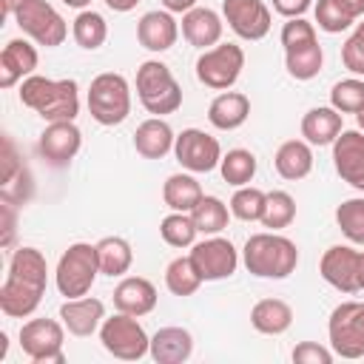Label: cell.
Masks as SVG:
<instances>
[{
  "label": "cell",
  "mask_w": 364,
  "mask_h": 364,
  "mask_svg": "<svg viewBox=\"0 0 364 364\" xmlns=\"http://www.w3.org/2000/svg\"><path fill=\"white\" fill-rule=\"evenodd\" d=\"M46 284H48V264L46 256L37 247H17L11 253L9 262V273L6 282L0 287V310L9 318H26L31 316L43 296H46Z\"/></svg>",
  "instance_id": "cell-1"
},
{
  "label": "cell",
  "mask_w": 364,
  "mask_h": 364,
  "mask_svg": "<svg viewBox=\"0 0 364 364\" xmlns=\"http://www.w3.org/2000/svg\"><path fill=\"white\" fill-rule=\"evenodd\" d=\"M20 102L31 111H37L46 122H65L77 119L80 114V88L74 80H48L40 74H31L20 82Z\"/></svg>",
  "instance_id": "cell-2"
},
{
  "label": "cell",
  "mask_w": 364,
  "mask_h": 364,
  "mask_svg": "<svg viewBox=\"0 0 364 364\" xmlns=\"http://www.w3.org/2000/svg\"><path fill=\"white\" fill-rule=\"evenodd\" d=\"M242 262L247 273L259 279H287L299 264V247L293 239L276 230H264V233H253L245 242Z\"/></svg>",
  "instance_id": "cell-3"
},
{
  "label": "cell",
  "mask_w": 364,
  "mask_h": 364,
  "mask_svg": "<svg viewBox=\"0 0 364 364\" xmlns=\"http://www.w3.org/2000/svg\"><path fill=\"white\" fill-rule=\"evenodd\" d=\"M100 276V259H97V245L88 242H74L63 250L57 270H54V282L60 296L65 299H80L88 296L94 282Z\"/></svg>",
  "instance_id": "cell-4"
},
{
  "label": "cell",
  "mask_w": 364,
  "mask_h": 364,
  "mask_svg": "<svg viewBox=\"0 0 364 364\" xmlns=\"http://www.w3.org/2000/svg\"><path fill=\"white\" fill-rule=\"evenodd\" d=\"M136 97L142 108L154 117L173 114L182 105V88L171 68L159 60H145L136 68Z\"/></svg>",
  "instance_id": "cell-5"
},
{
  "label": "cell",
  "mask_w": 364,
  "mask_h": 364,
  "mask_svg": "<svg viewBox=\"0 0 364 364\" xmlns=\"http://www.w3.org/2000/svg\"><path fill=\"white\" fill-rule=\"evenodd\" d=\"M88 114L100 125H119L131 114V85L117 71H102L88 85Z\"/></svg>",
  "instance_id": "cell-6"
},
{
  "label": "cell",
  "mask_w": 364,
  "mask_h": 364,
  "mask_svg": "<svg viewBox=\"0 0 364 364\" xmlns=\"http://www.w3.org/2000/svg\"><path fill=\"white\" fill-rule=\"evenodd\" d=\"M100 341H102L105 353H111L119 361H139L151 350V338H148L145 327L136 321V316H128L119 310L102 321Z\"/></svg>",
  "instance_id": "cell-7"
},
{
  "label": "cell",
  "mask_w": 364,
  "mask_h": 364,
  "mask_svg": "<svg viewBox=\"0 0 364 364\" xmlns=\"http://www.w3.org/2000/svg\"><path fill=\"white\" fill-rule=\"evenodd\" d=\"M245 68V51L236 43H216L196 60V80L213 91H228Z\"/></svg>",
  "instance_id": "cell-8"
},
{
  "label": "cell",
  "mask_w": 364,
  "mask_h": 364,
  "mask_svg": "<svg viewBox=\"0 0 364 364\" xmlns=\"http://www.w3.org/2000/svg\"><path fill=\"white\" fill-rule=\"evenodd\" d=\"M14 23L20 26L26 37H31L37 46H46V48L63 46V40L68 37V26L63 14L48 0H26L17 9Z\"/></svg>",
  "instance_id": "cell-9"
},
{
  "label": "cell",
  "mask_w": 364,
  "mask_h": 364,
  "mask_svg": "<svg viewBox=\"0 0 364 364\" xmlns=\"http://www.w3.org/2000/svg\"><path fill=\"white\" fill-rule=\"evenodd\" d=\"M330 347L341 358L364 355V301H341L327 321Z\"/></svg>",
  "instance_id": "cell-10"
},
{
  "label": "cell",
  "mask_w": 364,
  "mask_h": 364,
  "mask_svg": "<svg viewBox=\"0 0 364 364\" xmlns=\"http://www.w3.org/2000/svg\"><path fill=\"white\" fill-rule=\"evenodd\" d=\"M65 324L54 318H28L20 327V347L34 364H63Z\"/></svg>",
  "instance_id": "cell-11"
},
{
  "label": "cell",
  "mask_w": 364,
  "mask_h": 364,
  "mask_svg": "<svg viewBox=\"0 0 364 364\" xmlns=\"http://www.w3.org/2000/svg\"><path fill=\"white\" fill-rule=\"evenodd\" d=\"M173 156L191 173H210L222 162V145L202 128H185L182 134H176Z\"/></svg>",
  "instance_id": "cell-12"
},
{
  "label": "cell",
  "mask_w": 364,
  "mask_h": 364,
  "mask_svg": "<svg viewBox=\"0 0 364 364\" xmlns=\"http://www.w3.org/2000/svg\"><path fill=\"white\" fill-rule=\"evenodd\" d=\"M199 270V276L205 282H222V279H230L239 267V250L233 247L230 239H222L219 233L216 236H208L202 242H193L191 245V253H188Z\"/></svg>",
  "instance_id": "cell-13"
},
{
  "label": "cell",
  "mask_w": 364,
  "mask_h": 364,
  "mask_svg": "<svg viewBox=\"0 0 364 364\" xmlns=\"http://www.w3.org/2000/svg\"><path fill=\"white\" fill-rule=\"evenodd\" d=\"M222 17L242 40H262L270 31L273 14L264 0H222Z\"/></svg>",
  "instance_id": "cell-14"
},
{
  "label": "cell",
  "mask_w": 364,
  "mask_h": 364,
  "mask_svg": "<svg viewBox=\"0 0 364 364\" xmlns=\"http://www.w3.org/2000/svg\"><path fill=\"white\" fill-rule=\"evenodd\" d=\"M358 264H361V250L350 247V245H333L324 250L321 262H318V273L321 279L341 290V293H358Z\"/></svg>",
  "instance_id": "cell-15"
},
{
  "label": "cell",
  "mask_w": 364,
  "mask_h": 364,
  "mask_svg": "<svg viewBox=\"0 0 364 364\" xmlns=\"http://www.w3.org/2000/svg\"><path fill=\"white\" fill-rule=\"evenodd\" d=\"M37 148H40V156H43L48 165L63 168V165H68V162L80 154V148H82V131L77 128L74 119L48 122V125L43 128V134H40Z\"/></svg>",
  "instance_id": "cell-16"
},
{
  "label": "cell",
  "mask_w": 364,
  "mask_h": 364,
  "mask_svg": "<svg viewBox=\"0 0 364 364\" xmlns=\"http://www.w3.org/2000/svg\"><path fill=\"white\" fill-rule=\"evenodd\" d=\"M333 165L336 173L353 185L355 191H364V131H341L333 142Z\"/></svg>",
  "instance_id": "cell-17"
},
{
  "label": "cell",
  "mask_w": 364,
  "mask_h": 364,
  "mask_svg": "<svg viewBox=\"0 0 364 364\" xmlns=\"http://www.w3.org/2000/svg\"><path fill=\"white\" fill-rule=\"evenodd\" d=\"M60 321L71 336H94L102 321H105V304L94 296H80V299H65L60 307Z\"/></svg>",
  "instance_id": "cell-18"
},
{
  "label": "cell",
  "mask_w": 364,
  "mask_h": 364,
  "mask_svg": "<svg viewBox=\"0 0 364 364\" xmlns=\"http://www.w3.org/2000/svg\"><path fill=\"white\" fill-rule=\"evenodd\" d=\"M37 63H40L37 48L28 40H23V37L9 40L0 51V88H14L26 77H31Z\"/></svg>",
  "instance_id": "cell-19"
},
{
  "label": "cell",
  "mask_w": 364,
  "mask_h": 364,
  "mask_svg": "<svg viewBox=\"0 0 364 364\" xmlns=\"http://www.w3.org/2000/svg\"><path fill=\"white\" fill-rule=\"evenodd\" d=\"M176 37H179V23L165 9L162 11L159 9L156 11H145L139 17V23H136V40H139V46L148 48V51H154V54H162V51L173 48Z\"/></svg>",
  "instance_id": "cell-20"
},
{
  "label": "cell",
  "mask_w": 364,
  "mask_h": 364,
  "mask_svg": "<svg viewBox=\"0 0 364 364\" xmlns=\"http://www.w3.org/2000/svg\"><path fill=\"white\" fill-rule=\"evenodd\" d=\"M222 17L208 9V6H193L191 11L182 14V37L193 46V48H213L222 40Z\"/></svg>",
  "instance_id": "cell-21"
},
{
  "label": "cell",
  "mask_w": 364,
  "mask_h": 364,
  "mask_svg": "<svg viewBox=\"0 0 364 364\" xmlns=\"http://www.w3.org/2000/svg\"><path fill=\"white\" fill-rule=\"evenodd\" d=\"M156 287L142 276H125L114 287V307L128 316H148L156 307Z\"/></svg>",
  "instance_id": "cell-22"
},
{
  "label": "cell",
  "mask_w": 364,
  "mask_h": 364,
  "mask_svg": "<svg viewBox=\"0 0 364 364\" xmlns=\"http://www.w3.org/2000/svg\"><path fill=\"white\" fill-rule=\"evenodd\" d=\"M247 117H250V100L242 91L228 88V91L216 94L208 105V119L219 131H236L247 122Z\"/></svg>",
  "instance_id": "cell-23"
},
{
  "label": "cell",
  "mask_w": 364,
  "mask_h": 364,
  "mask_svg": "<svg viewBox=\"0 0 364 364\" xmlns=\"http://www.w3.org/2000/svg\"><path fill=\"white\" fill-rule=\"evenodd\" d=\"M173 142H176V134L162 117H151L139 122L134 131V148L145 159H162L165 154L173 151Z\"/></svg>",
  "instance_id": "cell-24"
},
{
  "label": "cell",
  "mask_w": 364,
  "mask_h": 364,
  "mask_svg": "<svg viewBox=\"0 0 364 364\" xmlns=\"http://www.w3.org/2000/svg\"><path fill=\"white\" fill-rule=\"evenodd\" d=\"M148 353L156 364H182L193 353V336L185 327H159L151 336Z\"/></svg>",
  "instance_id": "cell-25"
},
{
  "label": "cell",
  "mask_w": 364,
  "mask_h": 364,
  "mask_svg": "<svg viewBox=\"0 0 364 364\" xmlns=\"http://www.w3.org/2000/svg\"><path fill=\"white\" fill-rule=\"evenodd\" d=\"M344 114L336 111L333 105H318V108H310L304 117H301V136L310 142V145H333L336 136L344 131Z\"/></svg>",
  "instance_id": "cell-26"
},
{
  "label": "cell",
  "mask_w": 364,
  "mask_h": 364,
  "mask_svg": "<svg viewBox=\"0 0 364 364\" xmlns=\"http://www.w3.org/2000/svg\"><path fill=\"white\" fill-rule=\"evenodd\" d=\"M273 165H276V173L287 182H296V179H304L310 171H313V148L307 139H287L279 145L276 156H273Z\"/></svg>",
  "instance_id": "cell-27"
},
{
  "label": "cell",
  "mask_w": 364,
  "mask_h": 364,
  "mask_svg": "<svg viewBox=\"0 0 364 364\" xmlns=\"http://www.w3.org/2000/svg\"><path fill=\"white\" fill-rule=\"evenodd\" d=\"M250 324L264 336H282L293 324V307L282 299H259L250 307Z\"/></svg>",
  "instance_id": "cell-28"
},
{
  "label": "cell",
  "mask_w": 364,
  "mask_h": 364,
  "mask_svg": "<svg viewBox=\"0 0 364 364\" xmlns=\"http://www.w3.org/2000/svg\"><path fill=\"white\" fill-rule=\"evenodd\" d=\"M202 196H205V193H202V185L191 176V171H188V173H171V176L165 179V185H162V199H165V205H168L171 210H179V213H191V210L199 205Z\"/></svg>",
  "instance_id": "cell-29"
},
{
  "label": "cell",
  "mask_w": 364,
  "mask_h": 364,
  "mask_svg": "<svg viewBox=\"0 0 364 364\" xmlns=\"http://www.w3.org/2000/svg\"><path fill=\"white\" fill-rule=\"evenodd\" d=\"M284 65H287V74L293 80H313L318 77L321 65H324V51L318 46V40L313 43H304V46H293V48H284Z\"/></svg>",
  "instance_id": "cell-30"
},
{
  "label": "cell",
  "mask_w": 364,
  "mask_h": 364,
  "mask_svg": "<svg viewBox=\"0 0 364 364\" xmlns=\"http://www.w3.org/2000/svg\"><path fill=\"white\" fill-rule=\"evenodd\" d=\"M97 259H100V273L105 276H122L134 264V250L128 239L122 236H105L97 242Z\"/></svg>",
  "instance_id": "cell-31"
},
{
  "label": "cell",
  "mask_w": 364,
  "mask_h": 364,
  "mask_svg": "<svg viewBox=\"0 0 364 364\" xmlns=\"http://www.w3.org/2000/svg\"><path fill=\"white\" fill-rule=\"evenodd\" d=\"M230 216H233L230 208H228L219 196H202L199 205L191 210V219H193L196 230L205 233V236H216V233H222V230L228 228Z\"/></svg>",
  "instance_id": "cell-32"
},
{
  "label": "cell",
  "mask_w": 364,
  "mask_h": 364,
  "mask_svg": "<svg viewBox=\"0 0 364 364\" xmlns=\"http://www.w3.org/2000/svg\"><path fill=\"white\" fill-rule=\"evenodd\" d=\"M71 34H74V43L85 51H97L105 40H108V23L100 11H91V9H82L77 17H74V26H71Z\"/></svg>",
  "instance_id": "cell-33"
},
{
  "label": "cell",
  "mask_w": 364,
  "mask_h": 364,
  "mask_svg": "<svg viewBox=\"0 0 364 364\" xmlns=\"http://www.w3.org/2000/svg\"><path fill=\"white\" fill-rule=\"evenodd\" d=\"M219 173H222V179H225L228 185H233V188L250 185L253 176H256V156H253V151H247V148H233V151L222 154Z\"/></svg>",
  "instance_id": "cell-34"
},
{
  "label": "cell",
  "mask_w": 364,
  "mask_h": 364,
  "mask_svg": "<svg viewBox=\"0 0 364 364\" xmlns=\"http://www.w3.org/2000/svg\"><path fill=\"white\" fill-rule=\"evenodd\" d=\"M202 282H205V279L199 276V270H196V264H193L191 256H176V259L165 267V287H168L173 296H182V299H185V296H193Z\"/></svg>",
  "instance_id": "cell-35"
},
{
  "label": "cell",
  "mask_w": 364,
  "mask_h": 364,
  "mask_svg": "<svg viewBox=\"0 0 364 364\" xmlns=\"http://www.w3.org/2000/svg\"><path fill=\"white\" fill-rule=\"evenodd\" d=\"M293 219H296V199L287 191H270L267 202H264L262 225L267 230H282V228L293 225Z\"/></svg>",
  "instance_id": "cell-36"
},
{
  "label": "cell",
  "mask_w": 364,
  "mask_h": 364,
  "mask_svg": "<svg viewBox=\"0 0 364 364\" xmlns=\"http://www.w3.org/2000/svg\"><path fill=\"white\" fill-rule=\"evenodd\" d=\"M196 225L191 219V213H179V210H171L162 222H159V236L165 239V245L171 247H191L196 242Z\"/></svg>",
  "instance_id": "cell-37"
},
{
  "label": "cell",
  "mask_w": 364,
  "mask_h": 364,
  "mask_svg": "<svg viewBox=\"0 0 364 364\" xmlns=\"http://www.w3.org/2000/svg\"><path fill=\"white\" fill-rule=\"evenodd\" d=\"M264 202H267V193L253 188V185H242L236 188V193L230 196V213L242 222H262V213H264Z\"/></svg>",
  "instance_id": "cell-38"
},
{
  "label": "cell",
  "mask_w": 364,
  "mask_h": 364,
  "mask_svg": "<svg viewBox=\"0 0 364 364\" xmlns=\"http://www.w3.org/2000/svg\"><path fill=\"white\" fill-rule=\"evenodd\" d=\"M336 225L353 245H364V196L344 199L336 208Z\"/></svg>",
  "instance_id": "cell-39"
},
{
  "label": "cell",
  "mask_w": 364,
  "mask_h": 364,
  "mask_svg": "<svg viewBox=\"0 0 364 364\" xmlns=\"http://www.w3.org/2000/svg\"><path fill=\"white\" fill-rule=\"evenodd\" d=\"M330 105L341 114H358L364 108V80L347 77L330 88Z\"/></svg>",
  "instance_id": "cell-40"
},
{
  "label": "cell",
  "mask_w": 364,
  "mask_h": 364,
  "mask_svg": "<svg viewBox=\"0 0 364 364\" xmlns=\"http://www.w3.org/2000/svg\"><path fill=\"white\" fill-rule=\"evenodd\" d=\"M313 11H316L318 28L327 31V34H341V31H347V28L355 23V20L338 6V0H318V3L313 6Z\"/></svg>",
  "instance_id": "cell-41"
},
{
  "label": "cell",
  "mask_w": 364,
  "mask_h": 364,
  "mask_svg": "<svg viewBox=\"0 0 364 364\" xmlns=\"http://www.w3.org/2000/svg\"><path fill=\"white\" fill-rule=\"evenodd\" d=\"M341 63L350 74L364 77V20L355 23V31L341 46Z\"/></svg>",
  "instance_id": "cell-42"
},
{
  "label": "cell",
  "mask_w": 364,
  "mask_h": 364,
  "mask_svg": "<svg viewBox=\"0 0 364 364\" xmlns=\"http://www.w3.org/2000/svg\"><path fill=\"white\" fill-rule=\"evenodd\" d=\"M316 40V26L304 17H290L284 26H282V46L284 48H293V46H304V43H313Z\"/></svg>",
  "instance_id": "cell-43"
},
{
  "label": "cell",
  "mask_w": 364,
  "mask_h": 364,
  "mask_svg": "<svg viewBox=\"0 0 364 364\" xmlns=\"http://www.w3.org/2000/svg\"><path fill=\"white\" fill-rule=\"evenodd\" d=\"M333 355H336L333 350H327L324 344H316V341H301V344H296L293 353H290V358H293L296 364H330Z\"/></svg>",
  "instance_id": "cell-44"
},
{
  "label": "cell",
  "mask_w": 364,
  "mask_h": 364,
  "mask_svg": "<svg viewBox=\"0 0 364 364\" xmlns=\"http://www.w3.org/2000/svg\"><path fill=\"white\" fill-rule=\"evenodd\" d=\"M313 6V0H273V11H279L282 17H304V11Z\"/></svg>",
  "instance_id": "cell-45"
},
{
  "label": "cell",
  "mask_w": 364,
  "mask_h": 364,
  "mask_svg": "<svg viewBox=\"0 0 364 364\" xmlns=\"http://www.w3.org/2000/svg\"><path fill=\"white\" fill-rule=\"evenodd\" d=\"M14 205L11 202H3V216H6V233H3V247H9L11 245V239H14V210H11Z\"/></svg>",
  "instance_id": "cell-46"
},
{
  "label": "cell",
  "mask_w": 364,
  "mask_h": 364,
  "mask_svg": "<svg viewBox=\"0 0 364 364\" xmlns=\"http://www.w3.org/2000/svg\"><path fill=\"white\" fill-rule=\"evenodd\" d=\"M162 6H165V11H171V14H185V11H191L193 6H196V0H159Z\"/></svg>",
  "instance_id": "cell-47"
},
{
  "label": "cell",
  "mask_w": 364,
  "mask_h": 364,
  "mask_svg": "<svg viewBox=\"0 0 364 364\" xmlns=\"http://www.w3.org/2000/svg\"><path fill=\"white\" fill-rule=\"evenodd\" d=\"M338 6H341L353 20H361V17H364V0H338Z\"/></svg>",
  "instance_id": "cell-48"
},
{
  "label": "cell",
  "mask_w": 364,
  "mask_h": 364,
  "mask_svg": "<svg viewBox=\"0 0 364 364\" xmlns=\"http://www.w3.org/2000/svg\"><path fill=\"white\" fill-rule=\"evenodd\" d=\"M136 3L139 0H105V6L114 11H131V9H136Z\"/></svg>",
  "instance_id": "cell-49"
},
{
  "label": "cell",
  "mask_w": 364,
  "mask_h": 364,
  "mask_svg": "<svg viewBox=\"0 0 364 364\" xmlns=\"http://www.w3.org/2000/svg\"><path fill=\"white\" fill-rule=\"evenodd\" d=\"M23 3H26V0H0V6H3V17H14L17 9H20Z\"/></svg>",
  "instance_id": "cell-50"
},
{
  "label": "cell",
  "mask_w": 364,
  "mask_h": 364,
  "mask_svg": "<svg viewBox=\"0 0 364 364\" xmlns=\"http://www.w3.org/2000/svg\"><path fill=\"white\" fill-rule=\"evenodd\" d=\"M63 3H65V6H71V9H80V11L91 6V0H63Z\"/></svg>",
  "instance_id": "cell-51"
},
{
  "label": "cell",
  "mask_w": 364,
  "mask_h": 364,
  "mask_svg": "<svg viewBox=\"0 0 364 364\" xmlns=\"http://www.w3.org/2000/svg\"><path fill=\"white\" fill-rule=\"evenodd\" d=\"M358 284L364 290V250H361V264H358Z\"/></svg>",
  "instance_id": "cell-52"
},
{
  "label": "cell",
  "mask_w": 364,
  "mask_h": 364,
  "mask_svg": "<svg viewBox=\"0 0 364 364\" xmlns=\"http://www.w3.org/2000/svg\"><path fill=\"white\" fill-rule=\"evenodd\" d=\"M355 119H358V128H361V131H364V108H361V111H358V114H355Z\"/></svg>",
  "instance_id": "cell-53"
}]
</instances>
